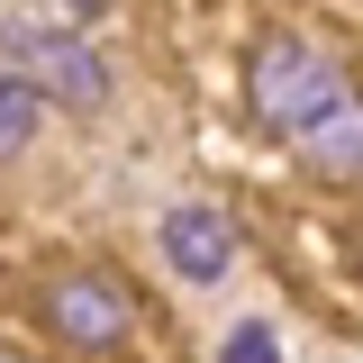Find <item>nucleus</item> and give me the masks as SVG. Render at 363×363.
<instances>
[{
	"instance_id": "f257e3e1",
	"label": "nucleus",
	"mask_w": 363,
	"mask_h": 363,
	"mask_svg": "<svg viewBox=\"0 0 363 363\" xmlns=\"http://www.w3.org/2000/svg\"><path fill=\"white\" fill-rule=\"evenodd\" d=\"M245 109L300 164H318V173H336V182L363 173V91H354V73H345L336 45L300 37V28L264 37L255 64H245Z\"/></svg>"
},
{
	"instance_id": "f03ea898",
	"label": "nucleus",
	"mask_w": 363,
	"mask_h": 363,
	"mask_svg": "<svg viewBox=\"0 0 363 363\" xmlns=\"http://www.w3.org/2000/svg\"><path fill=\"white\" fill-rule=\"evenodd\" d=\"M37 327L55 345H73V354H109L128 327H145V300L100 264H64L37 281Z\"/></svg>"
},
{
	"instance_id": "7ed1b4c3",
	"label": "nucleus",
	"mask_w": 363,
	"mask_h": 363,
	"mask_svg": "<svg viewBox=\"0 0 363 363\" xmlns=\"http://www.w3.org/2000/svg\"><path fill=\"white\" fill-rule=\"evenodd\" d=\"M9 55H18V82L37 100H64V109H100L109 100V64L82 37H64V28H18Z\"/></svg>"
},
{
	"instance_id": "20e7f679",
	"label": "nucleus",
	"mask_w": 363,
	"mask_h": 363,
	"mask_svg": "<svg viewBox=\"0 0 363 363\" xmlns=\"http://www.w3.org/2000/svg\"><path fill=\"white\" fill-rule=\"evenodd\" d=\"M164 264H173L182 281H218V272L236 264V227H227L218 209H200V200H182L173 218H164Z\"/></svg>"
},
{
	"instance_id": "39448f33",
	"label": "nucleus",
	"mask_w": 363,
	"mask_h": 363,
	"mask_svg": "<svg viewBox=\"0 0 363 363\" xmlns=\"http://www.w3.org/2000/svg\"><path fill=\"white\" fill-rule=\"evenodd\" d=\"M37 91L18 82V73H0V164H9V155H28V145H37Z\"/></svg>"
},
{
	"instance_id": "423d86ee",
	"label": "nucleus",
	"mask_w": 363,
	"mask_h": 363,
	"mask_svg": "<svg viewBox=\"0 0 363 363\" xmlns=\"http://www.w3.org/2000/svg\"><path fill=\"white\" fill-rule=\"evenodd\" d=\"M218 363H281V336H272L264 318H236L227 345H218Z\"/></svg>"
}]
</instances>
